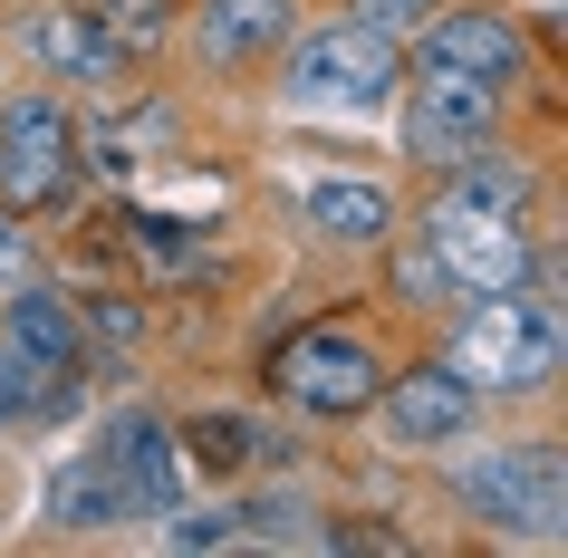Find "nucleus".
<instances>
[{"instance_id":"nucleus-1","label":"nucleus","mask_w":568,"mask_h":558,"mask_svg":"<svg viewBox=\"0 0 568 558\" xmlns=\"http://www.w3.org/2000/svg\"><path fill=\"white\" fill-rule=\"evenodd\" d=\"M395 97V39L366 30V20H337V30H308L300 59H290V106L308 116H366Z\"/></svg>"},{"instance_id":"nucleus-2","label":"nucleus","mask_w":568,"mask_h":558,"mask_svg":"<svg viewBox=\"0 0 568 558\" xmlns=\"http://www.w3.org/2000/svg\"><path fill=\"white\" fill-rule=\"evenodd\" d=\"M270 385L290 395L300 414H357V405H376V347H366V327H347V318H318V327H300L290 347L270 356Z\"/></svg>"},{"instance_id":"nucleus-3","label":"nucleus","mask_w":568,"mask_h":558,"mask_svg":"<svg viewBox=\"0 0 568 558\" xmlns=\"http://www.w3.org/2000/svg\"><path fill=\"white\" fill-rule=\"evenodd\" d=\"M559 366V318L520 290H481V308L463 318L453 337V376H481V385H530Z\"/></svg>"},{"instance_id":"nucleus-4","label":"nucleus","mask_w":568,"mask_h":558,"mask_svg":"<svg viewBox=\"0 0 568 558\" xmlns=\"http://www.w3.org/2000/svg\"><path fill=\"white\" fill-rule=\"evenodd\" d=\"M424 251L444 261V290H473V298H481V290H520V280H530V241H520V222H510V212L463 203V193L434 203Z\"/></svg>"},{"instance_id":"nucleus-5","label":"nucleus","mask_w":568,"mask_h":558,"mask_svg":"<svg viewBox=\"0 0 568 558\" xmlns=\"http://www.w3.org/2000/svg\"><path fill=\"white\" fill-rule=\"evenodd\" d=\"M68 183H78V116H68L59 97L0 106V193L20 212H39V203H59Z\"/></svg>"},{"instance_id":"nucleus-6","label":"nucleus","mask_w":568,"mask_h":558,"mask_svg":"<svg viewBox=\"0 0 568 558\" xmlns=\"http://www.w3.org/2000/svg\"><path fill=\"white\" fill-rule=\"evenodd\" d=\"M491 125H501V88L491 78H463V68H424L415 106H405V145L424 164H453V154L491 145Z\"/></svg>"},{"instance_id":"nucleus-7","label":"nucleus","mask_w":568,"mask_h":558,"mask_svg":"<svg viewBox=\"0 0 568 558\" xmlns=\"http://www.w3.org/2000/svg\"><path fill=\"white\" fill-rule=\"evenodd\" d=\"M453 491L491 529H559V463L549 453H473L453 471Z\"/></svg>"},{"instance_id":"nucleus-8","label":"nucleus","mask_w":568,"mask_h":558,"mask_svg":"<svg viewBox=\"0 0 568 558\" xmlns=\"http://www.w3.org/2000/svg\"><path fill=\"white\" fill-rule=\"evenodd\" d=\"M88 463H97V481H106L116 510H174L183 500V453H174V434L154 414H116Z\"/></svg>"},{"instance_id":"nucleus-9","label":"nucleus","mask_w":568,"mask_h":558,"mask_svg":"<svg viewBox=\"0 0 568 558\" xmlns=\"http://www.w3.org/2000/svg\"><path fill=\"white\" fill-rule=\"evenodd\" d=\"M376 395H386V434L405 443V453L453 443L463 424H473V376H453V366H415V376L376 385Z\"/></svg>"},{"instance_id":"nucleus-10","label":"nucleus","mask_w":568,"mask_h":558,"mask_svg":"<svg viewBox=\"0 0 568 558\" xmlns=\"http://www.w3.org/2000/svg\"><path fill=\"white\" fill-rule=\"evenodd\" d=\"M424 68H463V78L510 88L520 78V30L501 10H444V20H424Z\"/></svg>"},{"instance_id":"nucleus-11","label":"nucleus","mask_w":568,"mask_h":558,"mask_svg":"<svg viewBox=\"0 0 568 558\" xmlns=\"http://www.w3.org/2000/svg\"><path fill=\"white\" fill-rule=\"evenodd\" d=\"M300 212H308V232L318 241H386V193L366 174H308L300 183Z\"/></svg>"},{"instance_id":"nucleus-12","label":"nucleus","mask_w":568,"mask_h":558,"mask_svg":"<svg viewBox=\"0 0 568 558\" xmlns=\"http://www.w3.org/2000/svg\"><path fill=\"white\" fill-rule=\"evenodd\" d=\"M10 356H20L39 385H59L68 366H78V318H68V298H49V290L10 298Z\"/></svg>"},{"instance_id":"nucleus-13","label":"nucleus","mask_w":568,"mask_h":558,"mask_svg":"<svg viewBox=\"0 0 568 558\" xmlns=\"http://www.w3.org/2000/svg\"><path fill=\"white\" fill-rule=\"evenodd\" d=\"M30 59L49 68V78H116L125 49L97 30L88 10H39V20H30Z\"/></svg>"},{"instance_id":"nucleus-14","label":"nucleus","mask_w":568,"mask_h":558,"mask_svg":"<svg viewBox=\"0 0 568 558\" xmlns=\"http://www.w3.org/2000/svg\"><path fill=\"white\" fill-rule=\"evenodd\" d=\"M203 39L212 59H261L290 39V0H203Z\"/></svg>"},{"instance_id":"nucleus-15","label":"nucleus","mask_w":568,"mask_h":558,"mask_svg":"<svg viewBox=\"0 0 568 558\" xmlns=\"http://www.w3.org/2000/svg\"><path fill=\"white\" fill-rule=\"evenodd\" d=\"M88 20H97L106 39H116V49H154L174 10H164V0H88Z\"/></svg>"},{"instance_id":"nucleus-16","label":"nucleus","mask_w":568,"mask_h":558,"mask_svg":"<svg viewBox=\"0 0 568 558\" xmlns=\"http://www.w3.org/2000/svg\"><path fill=\"white\" fill-rule=\"evenodd\" d=\"M453 193H463V203H481V212H510V222L530 212V174H520V164H473Z\"/></svg>"},{"instance_id":"nucleus-17","label":"nucleus","mask_w":568,"mask_h":558,"mask_svg":"<svg viewBox=\"0 0 568 558\" xmlns=\"http://www.w3.org/2000/svg\"><path fill=\"white\" fill-rule=\"evenodd\" d=\"M49 510H59V520H116V500H106V481H97V463H68L59 471V500H49Z\"/></svg>"},{"instance_id":"nucleus-18","label":"nucleus","mask_w":568,"mask_h":558,"mask_svg":"<svg viewBox=\"0 0 568 558\" xmlns=\"http://www.w3.org/2000/svg\"><path fill=\"white\" fill-rule=\"evenodd\" d=\"M434 10H444V0H357V20H366V30H424V20H434Z\"/></svg>"},{"instance_id":"nucleus-19","label":"nucleus","mask_w":568,"mask_h":558,"mask_svg":"<svg viewBox=\"0 0 568 558\" xmlns=\"http://www.w3.org/2000/svg\"><path fill=\"white\" fill-rule=\"evenodd\" d=\"M193 453H203V463H241V453H251V434H241V424H222V414H203V424H193Z\"/></svg>"},{"instance_id":"nucleus-20","label":"nucleus","mask_w":568,"mask_h":558,"mask_svg":"<svg viewBox=\"0 0 568 558\" xmlns=\"http://www.w3.org/2000/svg\"><path fill=\"white\" fill-rule=\"evenodd\" d=\"M164 539H174V549H212V539H232V520H212V510H164Z\"/></svg>"},{"instance_id":"nucleus-21","label":"nucleus","mask_w":568,"mask_h":558,"mask_svg":"<svg viewBox=\"0 0 568 558\" xmlns=\"http://www.w3.org/2000/svg\"><path fill=\"white\" fill-rule=\"evenodd\" d=\"M30 405H39V376L20 366V356H0V424H10V414H30Z\"/></svg>"},{"instance_id":"nucleus-22","label":"nucleus","mask_w":568,"mask_h":558,"mask_svg":"<svg viewBox=\"0 0 568 558\" xmlns=\"http://www.w3.org/2000/svg\"><path fill=\"white\" fill-rule=\"evenodd\" d=\"M88 327H97V337H116V347H125V337L145 327V308H135V298H97V308H88Z\"/></svg>"},{"instance_id":"nucleus-23","label":"nucleus","mask_w":568,"mask_h":558,"mask_svg":"<svg viewBox=\"0 0 568 558\" xmlns=\"http://www.w3.org/2000/svg\"><path fill=\"white\" fill-rule=\"evenodd\" d=\"M395 280H405V298H444V261H434V251H405V270H395Z\"/></svg>"},{"instance_id":"nucleus-24","label":"nucleus","mask_w":568,"mask_h":558,"mask_svg":"<svg viewBox=\"0 0 568 558\" xmlns=\"http://www.w3.org/2000/svg\"><path fill=\"white\" fill-rule=\"evenodd\" d=\"M20 261H30V251H20V232L0 222V280H20Z\"/></svg>"}]
</instances>
